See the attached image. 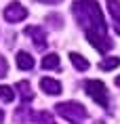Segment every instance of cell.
Returning a JSON list of instances; mask_svg holds the SVG:
<instances>
[{
	"mask_svg": "<svg viewBox=\"0 0 120 124\" xmlns=\"http://www.w3.org/2000/svg\"><path fill=\"white\" fill-rule=\"evenodd\" d=\"M72 13L78 25L84 30V36L99 53H107L114 46V40L107 36V25L97 0H76L72 4Z\"/></svg>",
	"mask_w": 120,
	"mask_h": 124,
	"instance_id": "6da1fadb",
	"label": "cell"
},
{
	"mask_svg": "<svg viewBox=\"0 0 120 124\" xmlns=\"http://www.w3.org/2000/svg\"><path fill=\"white\" fill-rule=\"evenodd\" d=\"M55 111H57L61 118H65L70 124H82L88 118L87 107L82 103H78V101H63V103H57L55 105Z\"/></svg>",
	"mask_w": 120,
	"mask_h": 124,
	"instance_id": "7a4b0ae2",
	"label": "cell"
},
{
	"mask_svg": "<svg viewBox=\"0 0 120 124\" xmlns=\"http://www.w3.org/2000/svg\"><path fill=\"white\" fill-rule=\"evenodd\" d=\"M84 91L95 103H99L103 109H110V95H107V86L101 80H87L84 82Z\"/></svg>",
	"mask_w": 120,
	"mask_h": 124,
	"instance_id": "3957f363",
	"label": "cell"
},
{
	"mask_svg": "<svg viewBox=\"0 0 120 124\" xmlns=\"http://www.w3.org/2000/svg\"><path fill=\"white\" fill-rule=\"evenodd\" d=\"M27 17V8L21 7L19 2H11L7 8H4V19L8 21V23H19V21H23Z\"/></svg>",
	"mask_w": 120,
	"mask_h": 124,
	"instance_id": "277c9868",
	"label": "cell"
},
{
	"mask_svg": "<svg viewBox=\"0 0 120 124\" xmlns=\"http://www.w3.org/2000/svg\"><path fill=\"white\" fill-rule=\"evenodd\" d=\"M25 34L32 38L34 46H36L38 51H44V48H47V32H44V27H40V25H27L25 27Z\"/></svg>",
	"mask_w": 120,
	"mask_h": 124,
	"instance_id": "5b68a950",
	"label": "cell"
},
{
	"mask_svg": "<svg viewBox=\"0 0 120 124\" xmlns=\"http://www.w3.org/2000/svg\"><path fill=\"white\" fill-rule=\"evenodd\" d=\"M40 88L47 95H53V97L61 95V82H57L55 78H42L40 80Z\"/></svg>",
	"mask_w": 120,
	"mask_h": 124,
	"instance_id": "8992f818",
	"label": "cell"
},
{
	"mask_svg": "<svg viewBox=\"0 0 120 124\" xmlns=\"http://www.w3.org/2000/svg\"><path fill=\"white\" fill-rule=\"evenodd\" d=\"M107 11L114 19V27H116V34L120 36V0H107Z\"/></svg>",
	"mask_w": 120,
	"mask_h": 124,
	"instance_id": "52a82bcc",
	"label": "cell"
},
{
	"mask_svg": "<svg viewBox=\"0 0 120 124\" xmlns=\"http://www.w3.org/2000/svg\"><path fill=\"white\" fill-rule=\"evenodd\" d=\"M15 91L19 93V97H21V101H23V103H27V101H32V99H34L32 86H30V82H27V80H21V82H17Z\"/></svg>",
	"mask_w": 120,
	"mask_h": 124,
	"instance_id": "ba28073f",
	"label": "cell"
},
{
	"mask_svg": "<svg viewBox=\"0 0 120 124\" xmlns=\"http://www.w3.org/2000/svg\"><path fill=\"white\" fill-rule=\"evenodd\" d=\"M15 59H17V67H19V70H32L34 67V57L30 53H25V51H19Z\"/></svg>",
	"mask_w": 120,
	"mask_h": 124,
	"instance_id": "9c48e42d",
	"label": "cell"
},
{
	"mask_svg": "<svg viewBox=\"0 0 120 124\" xmlns=\"http://www.w3.org/2000/svg\"><path fill=\"white\" fill-rule=\"evenodd\" d=\"M70 61L74 63V67L78 70V72H87L88 70V61L82 55H78V53H70Z\"/></svg>",
	"mask_w": 120,
	"mask_h": 124,
	"instance_id": "30bf717a",
	"label": "cell"
},
{
	"mask_svg": "<svg viewBox=\"0 0 120 124\" xmlns=\"http://www.w3.org/2000/svg\"><path fill=\"white\" fill-rule=\"evenodd\" d=\"M42 67L44 70H59V55L57 53H48L42 59Z\"/></svg>",
	"mask_w": 120,
	"mask_h": 124,
	"instance_id": "8fae6325",
	"label": "cell"
},
{
	"mask_svg": "<svg viewBox=\"0 0 120 124\" xmlns=\"http://www.w3.org/2000/svg\"><path fill=\"white\" fill-rule=\"evenodd\" d=\"M118 65H120V57H105L99 63V67L103 72H110V70H114V67H118Z\"/></svg>",
	"mask_w": 120,
	"mask_h": 124,
	"instance_id": "7c38bea8",
	"label": "cell"
},
{
	"mask_svg": "<svg viewBox=\"0 0 120 124\" xmlns=\"http://www.w3.org/2000/svg\"><path fill=\"white\" fill-rule=\"evenodd\" d=\"M34 122L36 124H55V118L48 114V111H40L34 116Z\"/></svg>",
	"mask_w": 120,
	"mask_h": 124,
	"instance_id": "4fadbf2b",
	"label": "cell"
},
{
	"mask_svg": "<svg viewBox=\"0 0 120 124\" xmlns=\"http://www.w3.org/2000/svg\"><path fill=\"white\" fill-rule=\"evenodd\" d=\"M0 99L2 101H13L15 99V91L11 86H0Z\"/></svg>",
	"mask_w": 120,
	"mask_h": 124,
	"instance_id": "5bb4252c",
	"label": "cell"
},
{
	"mask_svg": "<svg viewBox=\"0 0 120 124\" xmlns=\"http://www.w3.org/2000/svg\"><path fill=\"white\" fill-rule=\"evenodd\" d=\"M47 21H51V25H53L55 30H61V15H48Z\"/></svg>",
	"mask_w": 120,
	"mask_h": 124,
	"instance_id": "9a60e30c",
	"label": "cell"
},
{
	"mask_svg": "<svg viewBox=\"0 0 120 124\" xmlns=\"http://www.w3.org/2000/svg\"><path fill=\"white\" fill-rule=\"evenodd\" d=\"M7 72H8V63H7V59L0 55V78H4Z\"/></svg>",
	"mask_w": 120,
	"mask_h": 124,
	"instance_id": "2e32d148",
	"label": "cell"
},
{
	"mask_svg": "<svg viewBox=\"0 0 120 124\" xmlns=\"http://www.w3.org/2000/svg\"><path fill=\"white\" fill-rule=\"evenodd\" d=\"M36 2H42V4H57L61 0H36Z\"/></svg>",
	"mask_w": 120,
	"mask_h": 124,
	"instance_id": "e0dca14e",
	"label": "cell"
},
{
	"mask_svg": "<svg viewBox=\"0 0 120 124\" xmlns=\"http://www.w3.org/2000/svg\"><path fill=\"white\" fill-rule=\"evenodd\" d=\"M2 122H4V111L0 109V124H2Z\"/></svg>",
	"mask_w": 120,
	"mask_h": 124,
	"instance_id": "ac0fdd59",
	"label": "cell"
},
{
	"mask_svg": "<svg viewBox=\"0 0 120 124\" xmlns=\"http://www.w3.org/2000/svg\"><path fill=\"white\" fill-rule=\"evenodd\" d=\"M116 84H118V86H120V76H118V78H116Z\"/></svg>",
	"mask_w": 120,
	"mask_h": 124,
	"instance_id": "d6986e66",
	"label": "cell"
},
{
	"mask_svg": "<svg viewBox=\"0 0 120 124\" xmlns=\"http://www.w3.org/2000/svg\"><path fill=\"white\" fill-rule=\"evenodd\" d=\"M97 124H101V122H97Z\"/></svg>",
	"mask_w": 120,
	"mask_h": 124,
	"instance_id": "ffe728a7",
	"label": "cell"
}]
</instances>
